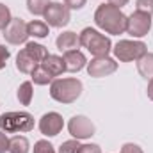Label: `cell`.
I'll use <instances>...</instances> for the list:
<instances>
[{
  "instance_id": "obj_4",
  "label": "cell",
  "mask_w": 153,
  "mask_h": 153,
  "mask_svg": "<svg viewBox=\"0 0 153 153\" xmlns=\"http://www.w3.org/2000/svg\"><path fill=\"white\" fill-rule=\"evenodd\" d=\"M34 128V116L29 112H4L0 116V130L5 134L30 132Z\"/></svg>"
},
{
  "instance_id": "obj_12",
  "label": "cell",
  "mask_w": 153,
  "mask_h": 153,
  "mask_svg": "<svg viewBox=\"0 0 153 153\" xmlns=\"http://www.w3.org/2000/svg\"><path fill=\"white\" fill-rule=\"evenodd\" d=\"M64 66H66V71H71L76 73L80 71L84 66H87V61H85V55L80 52V50H70V52H64Z\"/></svg>"
},
{
  "instance_id": "obj_26",
  "label": "cell",
  "mask_w": 153,
  "mask_h": 153,
  "mask_svg": "<svg viewBox=\"0 0 153 153\" xmlns=\"http://www.w3.org/2000/svg\"><path fill=\"white\" fill-rule=\"evenodd\" d=\"M135 5H137V11L153 14V0H135Z\"/></svg>"
},
{
  "instance_id": "obj_23",
  "label": "cell",
  "mask_w": 153,
  "mask_h": 153,
  "mask_svg": "<svg viewBox=\"0 0 153 153\" xmlns=\"http://www.w3.org/2000/svg\"><path fill=\"white\" fill-rule=\"evenodd\" d=\"M13 16H11V11L5 4H0V30H5L7 25L11 23Z\"/></svg>"
},
{
  "instance_id": "obj_30",
  "label": "cell",
  "mask_w": 153,
  "mask_h": 153,
  "mask_svg": "<svg viewBox=\"0 0 153 153\" xmlns=\"http://www.w3.org/2000/svg\"><path fill=\"white\" fill-rule=\"evenodd\" d=\"M87 0H64V5L68 9H82Z\"/></svg>"
},
{
  "instance_id": "obj_15",
  "label": "cell",
  "mask_w": 153,
  "mask_h": 153,
  "mask_svg": "<svg viewBox=\"0 0 153 153\" xmlns=\"http://www.w3.org/2000/svg\"><path fill=\"white\" fill-rule=\"evenodd\" d=\"M36 66H39V62L25 50V48L18 52V55H16V68H18L22 73H32Z\"/></svg>"
},
{
  "instance_id": "obj_1",
  "label": "cell",
  "mask_w": 153,
  "mask_h": 153,
  "mask_svg": "<svg viewBox=\"0 0 153 153\" xmlns=\"http://www.w3.org/2000/svg\"><path fill=\"white\" fill-rule=\"evenodd\" d=\"M126 18L119 7L112 4H102L94 13V23L107 34L119 36L126 32Z\"/></svg>"
},
{
  "instance_id": "obj_7",
  "label": "cell",
  "mask_w": 153,
  "mask_h": 153,
  "mask_svg": "<svg viewBox=\"0 0 153 153\" xmlns=\"http://www.w3.org/2000/svg\"><path fill=\"white\" fill-rule=\"evenodd\" d=\"M43 18L46 20L45 23L48 27H57V29L66 27L70 23V9L61 2H50L48 7L45 9Z\"/></svg>"
},
{
  "instance_id": "obj_2",
  "label": "cell",
  "mask_w": 153,
  "mask_h": 153,
  "mask_svg": "<svg viewBox=\"0 0 153 153\" xmlns=\"http://www.w3.org/2000/svg\"><path fill=\"white\" fill-rule=\"evenodd\" d=\"M82 94V82L78 78H53L50 84V96L64 105L76 102Z\"/></svg>"
},
{
  "instance_id": "obj_22",
  "label": "cell",
  "mask_w": 153,
  "mask_h": 153,
  "mask_svg": "<svg viewBox=\"0 0 153 153\" xmlns=\"http://www.w3.org/2000/svg\"><path fill=\"white\" fill-rule=\"evenodd\" d=\"M48 4H50V0H27V9L34 16H43Z\"/></svg>"
},
{
  "instance_id": "obj_18",
  "label": "cell",
  "mask_w": 153,
  "mask_h": 153,
  "mask_svg": "<svg viewBox=\"0 0 153 153\" xmlns=\"http://www.w3.org/2000/svg\"><path fill=\"white\" fill-rule=\"evenodd\" d=\"M30 144L29 139L23 135H14L13 139H9V153H29Z\"/></svg>"
},
{
  "instance_id": "obj_33",
  "label": "cell",
  "mask_w": 153,
  "mask_h": 153,
  "mask_svg": "<svg viewBox=\"0 0 153 153\" xmlns=\"http://www.w3.org/2000/svg\"><path fill=\"white\" fill-rule=\"evenodd\" d=\"M148 98L153 102V78H150V84H148Z\"/></svg>"
},
{
  "instance_id": "obj_27",
  "label": "cell",
  "mask_w": 153,
  "mask_h": 153,
  "mask_svg": "<svg viewBox=\"0 0 153 153\" xmlns=\"http://www.w3.org/2000/svg\"><path fill=\"white\" fill-rule=\"evenodd\" d=\"M11 57V52L4 46V45H0V70H4L5 68V64H7V59Z\"/></svg>"
},
{
  "instance_id": "obj_24",
  "label": "cell",
  "mask_w": 153,
  "mask_h": 153,
  "mask_svg": "<svg viewBox=\"0 0 153 153\" xmlns=\"http://www.w3.org/2000/svg\"><path fill=\"white\" fill-rule=\"evenodd\" d=\"M80 146H82V144L78 143V139H71V141H66V143L61 144L59 153H78Z\"/></svg>"
},
{
  "instance_id": "obj_6",
  "label": "cell",
  "mask_w": 153,
  "mask_h": 153,
  "mask_svg": "<svg viewBox=\"0 0 153 153\" xmlns=\"http://www.w3.org/2000/svg\"><path fill=\"white\" fill-rule=\"evenodd\" d=\"M152 29V14L135 11L126 18V32L132 38H144Z\"/></svg>"
},
{
  "instance_id": "obj_19",
  "label": "cell",
  "mask_w": 153,
  "mask_h": 153,
  "mask_svg": "<svg viewBox=\"0 0 153 153\" xmlns=\"http://www.w3.org/2000/svg\"><path fill=\"white\" fill-rule=\"evenodd\" d=\"M18 102L22 105H30L32 102V96H34V87H32V82H23L20 87H18Z\"/></svg>"
},
{
  "instance_id": "obj_16",
  "label": "cell",
  "mask_w": 153,
  "mask_h": 153,
  "mask_svg": "<svg viewBox=\"0 0 153 153\" xmlns=\"http://www.w3.org/2000/svg\"><path fill=\"white\" fill-rule=\"evenodd\" d=\"M27 32H29V36H32V38L43 39V38H46V36L50 34V29H48V25H46L45 22L32 20V22L27 23Z\"/></svg>"
},
{
  "instance_id": "obj_8",
  "label": "cell",
  "mask_w": 153,
  "mask_h": 153,
  "mask_svg": "<svg viewBox=\"0 0 153 153\" xmlns=\"http://www.w3.org/2000/svg\"><path fill=\"white\" fill-rule=\"evenodd\" d=\"M68 130H70V134L75 137V139H89V137H93L94 135V132H96V126H94V123L89 119V117H85V116H73L71 119H70V123H68Z\"/></svg>"
},
{
  "instance_id": "obj_28",
  "label": "cell",
  "mask_w": 153,
  "mask_h": 153,
  "mask_svg": "<svg viewBox=\"0 0 153 153\" xmlns=\"http://www.w3.org/2000/svg\"><path fill=\"white\" fill-rule=\"evenodd\" d=\"M119 153H144L137 144H134V143H126V144H123L121 146V152Z\"/></svg>"
},
{
  "instance_id": "obj_21",
  "label": "cell",
  "mask_w": 153,
  "mask_h": 153,
  "mask_svg": "<svg viewBox=\"0 0 153 153\" xmlns=\"http://www.w3.org/2000/svg\"><path fill=\"white\" fill-rule=\"evenodd\" d=\"M32 76V80H34V84H38V85H46V84H52V80H53V76L50 75L41 64L34 68V71L30 73Z\"/></svg>"
},
{
  "instance_id": "obj_32",
  "label": "cell",
  "mask_w": 153,
  "mask_h": 153,
  "mask_svg": "<svg viewBox=\"0 0 153 153\" xmlns=\"http://www.w3.org/2000/svg\"><path fill=\"white\" fill-rule=\"evenodd\" d=\"M130 0H107V4H112V5H116V7H123V5H126Z\"/></svg>"
},
{
  "instance_id": "obj_25",
  "label": "cell",
  "mask_w": 153,
  "mask_h": 153,
  "mask_svg": "<svg viewBox=\"0 0 153 153\" xmlns=\"http://www.w3.org/2000/svg\"><path fill=\"white\" fill-rule=\"evenodd\" d=\"M34 153H55V150H53V146L48 141L41 139V141H38L34 144Z\"/></svg>"
},
{
  "instance_id": "obj_11",
  "label": "cell",
  "mask_w": 153,
  "mask_h": 153,
  "mask_svg": "<svg viewBox=\"0 0 153 153\" xmlns=\"http://www.w3.org/2000/svg\"><path fill=\"white\" fill-rule=\"evenodd\" d=\"M62 126H64V119H62V116L59 112H48V114H45L39 119V130L46 137L59 135Z\"/></svg>"
},
{
  "instance_id": "obj_9",
  "label": "cell",
  "mask_w": 153,
  "mask_h": 153,
  "mask_svg": "<svg viewBox=\"0 0 153 153\" xmlns=\"http://www.w3.org/2000/svg\"><path fill=\"white\" fill-rule=\"evenodd\" d=\"M4 38L11 45H22L27 43L29 32H27V23L22 18H13L11 23L7 25V29L4 30Z\"/></svg>"
},
{
  "instance_id": "obj_5",
  "label": "cell",
  "mask_w": 153,
  "mask_h": 153,
  "mask_svg": "<svg viewBox=\"0 0 153 153\" xmlns=\"http://www.w3.org/2000/svg\"><path fill=\"white\" fill-rule=\"evenodd\" d=\"M112 52H114V57L121 62L139 61L144 53H148L146 45L143 41H130V39H123V41L116 43Z\"/></svg>"
},
{
  "instance_id": "obj_10",
  "label": "cell",
  "mask_w": 153,
  "mask_h": 153,
  "mask_svg": "<svg viewBox=\"0 0 153 153\" xmlns=\"http://www.w3.org/2000/svg\"><path fill=\"white\" fill-rule=\"evenodd\" d=\"M116 70H117V62L114 59H111L109 55L107 57H94L91 62H87V73H89V76H94V78L107 76L114 73Z\"/></svg>"
},
{
  "instance_id": "obj_13",
  "label": "cell",
  "mask_w": 153,
  "mask_h": 153,
  "mask_svg": "<svg viewBox=\"0 0 153 153\" xmlns=\"http://www.w3.org/2000/svg\"><path fill=\"white\" fill-rule=\"evenodd\" d=\"M55 45L61 52H70V50H78L80 45V36L71 32V30H66L62 34H59L57 39H55Z\"/></svg>"
},
{
  "instance_id": "obj_14",
  "label": "cell",
  "mask_w": 153,
  "mask_h": 153,
  "mask_svg": "<svg viewBox=\"0 0 153 153\" xmlns=\"http://www.w3.org/2000/svg\"><path fill=\"white\" fill-rule=\"evenodd\" d=\"M41 66H43L52 76H59V75H62V73L66 71L64 59L59 57V55H52V53H48V55L45 57V61L41 62Z\"/></svg>"
},
{
  "instance_id": "obj_17",
  "label": "cell",
  "mask_w": 153,
  "mask_h": 153,
  "mask_svg": "<svg viewBox=\"0 0 153 153\" xmlns=\"http://www.w3.org/2000/svg\"><path fill=\"white\" fill-rule=\"evenodd\" d=\"M137 70H139L141 76L153 78V53H144L137 61Z\"/></svg>"
},
{
  "instance_id": "obj_20",
  "label": "cell",
  "mask_w": 153,
  "mask_h": 153,
  "mask_svg": "<svg viewBox=\"0 0 153 153\" xmlns=\"http://www.w3.org/2000/svg\"><path fill=\"white\" fill-rule=\"evenodd\" d=\"M25 50L38 61L39 64L45 61V57L48 55V50H46V46H43V45H39V43H34V41H29V43H25Z\"/></svg>"
},
{
  "instance_id": "obj_3",
  "label": "cell",
  "mask_w": 153,
  "mask_h": 153,
  "mask_svg": "<svg viewBox=\"0 0 153 153\" xmlns=\"http://www.w3.org/2000/svg\"><path fill=\"white\" fill-rule=\"evenodd\" d=\"M78 36H80V45L87 48V52H91V55L94 57H107L109 52L112 50L111 39L91 27H85Z\"/></svg>"
},
{
  "instance_id": "obj_31",
  "label": "cell",
  "mask_w": 153,
  "mask_h": 153,
  "mask_svg": "<svg viewBox=\"0 0 153 153\" xmlns=\"http://www.w3.org/2000/svg\"><path fill=\"white\" fill-rule=\"evenodd\" d=\"M5 152H9V137L4 132H0V153Z\"/></svg>"
},
{
  "instance_id": "obj_29",
  "label": "cell",
  "mask_w": 153,
  "mask_h": 153,
  "mask_svg": "<svg viewBox=\"0 0 153 153\" xmlns=\"http://www.w3.org/2000/svg\"><path fill=\"white\" fill-rule=\"evenodd\" d=\"M78 153H102V148L98 144H82Z\"/></svg>"
}]
</instances>
